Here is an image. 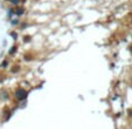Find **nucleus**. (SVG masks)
I'll return each mask as SVG.
<instances>
[{"label": "nucleus", "mask_w": 132, "mask_h": 129, "mask_svg": "<svg viewBox=\"0 0 132 129\" xmlns=\"http://www.w3.org/2000/svg\"><path fill=\"white\" fill-rule=\"evenodd\" d=\"M27 90H25L23 88H19L18 90H17V93H15V96H17V99H19V100H23V99H26L27 96Z\"/></svg>", "instance_id": "nucleus-1"}]
</instances>
